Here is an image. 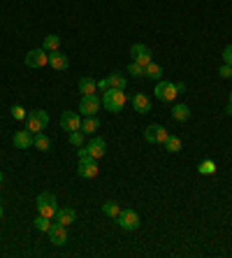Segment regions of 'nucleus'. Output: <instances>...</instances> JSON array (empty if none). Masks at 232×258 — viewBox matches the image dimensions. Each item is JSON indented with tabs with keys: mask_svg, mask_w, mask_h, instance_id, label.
<instances>
[{
	"mask_svg": "<svg viewBox=\"0 0 232 258\" xmlns=\"http://www.w3.org/2000/svg\"><path fill=\"white\" fill-rule=\"evenodd\" d=\"M9 112H12V116H14L17 121H26V116H28V112H26V109H23L21 105H14L12 109H9Z\"/></svg>",
	"mask_w": 232,
	"mask_h": 258,
	"instance_id": "c85d7f7f",
	"label": "nucleus"
},
{
	"mask_svg": "<svg viewBox=\"0 0 232 258\" xmlns=\"http://www.w3.org/2000/svg\"><path fill=\"white\" fill-rule=\"evenodd\" d=\"M0 219H2V205H0Z\"/></svg>",
	"mask_w": 232,
	"mask_h": 258,
	"instance_id": "c9c22d12",
	"label": "nucleus"
},
{
	"mask_svg": "<svg viewBox=\"0 0 232 258\" xmlns=\"http://www.w3.org/2000/svg\"><path fill=\"white\" fill-rule=\"evenodd\" d=\"M46 126H49V114H46L45 109H33V112H28L26 130H30L33 135H37V133H42Z\"/></svg>",
	"mask_w": 232,
	"mask_h": 258,
	"instance_id": "f03ea898",
	"label": "nucleus"
},
{
	"mask_svg": "<svg viewBox=\"0 0 232 258\" xmlns=\"http://www.w3.org/2000/svg\"><path fill=\"white\" fill-rule=\"evenodd\" d=\"M165 149L170 154H179L181 152V140H179L177 135H167V140H165Z\"/></svg>",
	"mask_w": 232,
	"mask_h": 258,
	"instance_id": "393cba45",
	"label": "nucleus"
},
{
	"mask_svg": "<svg viewBox=\"0 0 232 258\" xmlns=\"http://www.w3.org/2000/svg\"><path fill=\"white\" fill-rule=\"evenodd\" d=\"M49 240H51V244H56V247H63L65 242H68V226H63V223H51V228H49Z\"/></svg>",
	"mask_w": 232,
	"mask_h": 258,
	"instance_id": "1a4fd4ad",
	"label": "nucleus"
},
{
	"mask_svg": "<svg viewBox=\"0 0 232 258\" xmlns=\"http://www.w3.org/2000/svg\"><path fill=\"white\" fill-rule=\"evenodd\" d=\"M197 172H200V175H214V172H216V163H214V160H202V163L197 165Z\"/></svg>",
	"mask_w": 232,
	"mask_h": 258,
	"instance_id": "cd10ccee",
	"label": "nucleus"
},
{
	"mask_svg": "<svg viewBox=\"0 0 232 258\" xmlns=\"http://www.w3.org/2000/svg\"><path fill=\"white\" fill-rule=\"evenodd\" d=\"M61 126H63V130H68V133L81 130L79 114H77V112H63V114H61Z\"/></svg>",
	"mask_w": 232,
	"mask_h": 258,
	"instance_id": "9d476101",
	"label": "nucleus"
},
{
	"mask_svg": "<svg viewBox=\"0 0 232 258\" xmlns=\"http://www.w3.org/2000/svg\"><path fill=\"white\" fill-rule=\"evenodd\" d=\"M102 212L107 214L109 219H116V216L121 214V205H118V203H114V200H107V203L102 205Z\"/></svg>",
	"mask_w": 232,
	"mask_h": 258,
	"instance_id": "b1692460",
	"label": "nucleus"
},
{
	"mask_svg": "<svg viewBox=\"0 0 232 258\" xmlns=\"http://www.w3.org/2000/svg\"><path fill=\"white\" fill-rule=\"evenodd\" d=\"M95 91H98V81L91 79V77H81L79 79V93H84V96H95Z\"/></svg>",
	"mask_w": 232,
	"mask_h": 258,
	"instance_id": "a211bd4d",
	"label": "nucleus"
},
{
	"mask_svg": "<svg viewBox=\"0 0 232 258\" xmlns=\"http://www.w3.org/2000/svg\"><path fill=\"white\" fill-rule=\"evenodd\" d=\"M172 119H174V121H188V119H190V107L174 105L172 107Z\"/></svg>",
	"mask_w": 232,
	"mask_h": 258,
	"instance_id": "aec40b11",
	"label": "nucleus"
},
{
	"mask_svg": "<svg viewBox=\"0 0 232 258\" xmlns=\"http://www.w3.org/2000/svg\"><path fill=\"white\" fill-rule=\"evenodd\" d=\"M70 144L72 147H81V144H84V133H81V130L70 133Z\"/></svg>",
	"mask_w": 232,
	"mask_h": 258,
	"instance_id": "c756f323",
	"label": "nucleus"
},
{
	"mask_svg": "<svg viewBox=\"0 0 232 258\" xmlns=\"http://www.w3.org/2000/svg\"><path fill=\"white\" fill-rule=\"evenodd\" d=\"M23 63L28 68H45V65H49V52L46 49H30L23 56Z\"/></svg>",
	"mask_w": 232,
	"mask_h": 258,
	"instance_id": "39448f33",
	"label": "nucleus"
},
{
	"mask_svg": "<svg viewBox=\"0 0 232 258\" xmlns=\"http://www.w3.org/2000/svg\"><path fill=\"white\" fill-rule=\"evenodd\" d=\"M37 212L42 214V216H56V212H58V203H56V196H51V193H40L37 196Z\"/></svg>",
	"mask_w": 232,
	"mask_h": 258,
	"instance_id": "7ed1b4c3",
	"label": "nucleus"
},
{
	"mask_svg": "<svg viewBox=\"0 0 232 258\" xmlns=\"http://www.w3.org/2000/svg\"><path fill=\"white\" fill-rule=\"evenodd\" d=\"M230 105H232V91H230Z\"/></svg>",
	"mask_w": 232,
	"mask_h": 258,
	"instance_id": "4c0bfd02",
	"label": "nucleus"
},
{
	"mask_svg": "<svg viewBox=\"0 0 232 258\" xmlns=\"http://www.w3.org/2000/svg\"><path fill=\"white\" fill-rule=\"evenodd\" d=\"M153 93H156V98L161 100V103H172L179 96V89H177V84H172V81H158Z\"/></svg>",
	"mask_w": 232,
	"mask_h": 258,
	"instance_id": "20e7f679",
	"label": "nucleus"
},
{
	"mask_svg": "<svg viewBox=\"0 0 232 258\" xmlns=\"http://www.w3.org/2000/svg\"><path fill=\"white\" fill-rule=\"evenodd\" d=\"M12 142H14L17 149H28V147H33V133L30 130H17Z\"/></svg>",
	"mask_w": 232,
	"mask_h": 258,
	"instance_id": "dca6fc26",
	"label": "nucleus"
},
{
	"mask_svg": "<svg viewBox=\"0 0 232 258\" xmlns=\"http://www.w3.org/2000/svg\"><path fill=\"white\" fill-rule=\"evenodd\" d=\"M74 219H77V212H74L72 207H61V209L56 212V221L63 223V226H70V223H74Z\"/></svg>",
	"mask_w": 232,
	"mask_h": 258,
	"instance_id": "f3484780",
	"label": "nucleus"
},
{
	"mask_svg": "<svg viewBox=\"0 0 232 258\" xmlns=\"http://www.w3.org/2000/svg\"><path fill=\"white\" fill-rule=\"evenodd\" d=\"M33 147L40 149V152H49L51 149V140L45 133H37V135H33Z\"/></svg>",
	"mask_w": 232,
	"mask_h": 258,
	"instance_id": "4be33fe9",
	"label": "nucleus"
},
{
	"mask_svg": "<svg viewBox=\"0 0 232 258\" xmlns=\"http://www.w3.org/2000/svg\"><path fill=\"white\" fill-rule=\"evenodd\" d=\"M225 114L232 116V105H230V103H228V107H225Z\"/></svg>",
	"mask_w": 232,
	"mask_h": 258,
	"instance_id": "f704fd0d",
	"label": "nucleus"
},
{
	"mask_svg": "<svg viewBox=\"0 0 232 258\" xmlns=\"http://www.w3.org/2000/svg\"><path fill=\"white\" fill-rule=\"evenodd\" d=\"M100 107H102V100H100L98 96H84L79 103V112L84 116H95Z\"/></svg>",
	"mask_w": 232,
	"mask_h": 258,
	"instance_id": "6e6552de",
	"label": "nucleus"
},
{
	"mask_svg": "<svg viewBox=\"0 0 232 258\" xmlns=\"http://www.w3.org/2000/svg\"><path fill=\"white\" fill-rule=\"evenodd\" d=\"M0 184H2V172H0Z\"/></svg>",
	"mask_w": 232,
	"mask_h": 258,
	"instance_id": "e433bc0d",
	"label": "nucleus"
},
{
	"mask_svg": "<svg viewBox=\"0 0 232 258\" xmlns=\"http://www.w3.org/2000/svg\"><path fill=\"white\" fill-rule=\"evenodd\" d=\"M116 221H118V226L123 231H137L139 228V214L135 209H121V214L116 216Z\"/></svg>",
	"mask_w": 232,
	"mask_h": 258,
	"instance_id": "0eeeda50",
	"label": "nucleus"
},
{
	"mask_svg": "<svg viewBox=\"0 0 232 258\" xmlns=\"http://www.w3.org/2000/svg\"><path fill=\"white\" fill-rule=\"evenodd\" d=\"M128 72H130V75H135V77H144V65H139V63H130V65H128Z\"/></svg>",
	"mask_w": 232,
	"mask_h": 258,
	"instance_id": "7c9ffc66",
	"label": "nucleus"
},
{
	"mask_svg": "<svg viewBox=\"0 0 232 258\" xmlns=\"http://www.w3.org/2000/svg\"><path fill=\"white\" fill-rule=\"evenodd\" d=\"M49 65L54 68V70H58V72H63V70H68V65H70V61H68V56L63 52H49Z\"/></svg>",
	"mask_w": 232,
	"mask_h": 258,
	"instance_id": "4468645a",
	"label": "nucleus"
},
{
	"mask_svg": "<svg viewBox=\"0 0 232 258\" xmlns=\"http://www.w3.org/2000/svg\"><path fill=\"white\" fill-rule=\"evenodd\" d=\"M98 160L95 158H86V160H79V168H77V172H79L81 179H93L98 177Z\"/></svg>",
	"mask_w": 232,
	"mask_h": 258,
	"instance_id": "9b49d317",
	"label": "nucleus"
},
{
	"mask_svg": "<svg viewBox=\"0 0 232 258\" xmlns=\"http://www.w3.org/2000/svg\"><path fill=\"white\" fill-rule=\"evenodd\" d=\"M218 75H221V77H225V79H232V65H228V63H225L223 68L218 70Z\"/></svg>",
	"mask_w": 232,
	"mask_h": 258,
	"instance_id": "2f4dec72",
	"label": "nucleus"
},
{
	"mask_svg": "<svg viewBox=\"0 0 232 258\" xmlns=\"http://www.w3.org/2000/svg\"><path fill=\"white\" fill-rule=\"evenodd\" d=\"M133 107H135V112H139V114H149L151 112V100H149L146 93H135Z\"/></svg>",
	"mask_w": 232,
	"mask_h": 258,
	"instance_id": "2eb2a0df",
	"label": "nucleus"
},
{
	"mask_svg": "<svg viewBox=\"0 0 232 258\" xmlns=\"http://www.w3.org/2000/svg\"><path fill=\"white\" fill-rule=\"evenodd\" d=\"M33 223H35L37 231H42V232H49V228H51V219H49V216H42V214H40Z\"/></svg>",
	"mask_w": 232,
	"mask_h": 258,
	"instance_id": "bb28decb",
	"label": "nucleus"
},
{
	"mask_svg": "<svg viewBox=\"0 0 232 258\" xmlns=\"http://www.w3.org/2000/svg\"><path fill=\"white\" fill-rule=\"evenodd\" d=\"M98 89L102 91V93H105L107 89H112V86H109V79H100V81H98Z\"/></svg>",
	"mask_w": 232,
	"mask_h": 258,
	"instance_id": "72a5a7b5",
	"label": "nucleus"
},
{
	"mask_svg": "<svg viewBox=\"0 0 232 258\" xmlns=\"http://www.w3.org/2000/svg\"><path fill=\"white\" fill-rule=\"evenodd\" d=\"M86 149H89V156H91V158L98 160V158H102V156L107 154V142H105L102 137H93Z\"/></svg>",
	"mask_w": 232,
	"mask_h": 258,
	"instance_id": "ddd939ff",
	"label": "nucleus"
},
{
	"mask_svg": "<svg viewBox=\"0 0 232 258\" xmlns=\"http://www.w3.org/2000/svg\"><path fill=\"white\" fill-rule=\"evenodd\" d=\"M107 79H109V86H112V89L125 91V86H128V79H125V77H123V75H121L118 70H116V72H112V75H109Z\"/></svg>",
	"mask_w": 232,
	"mask_h": 258,
	"instance_id": "6ab92c4d",
	"label": "nucleus"
},
{
	"mask_svg": "<svg viewBox=\"0 0 232 258\" xmlns=\"http://www.w3.org/2000/svg\"><path fill=\"white\" fill-rule=\"evenodd\" d=\"M223 61L228 63V65H232V45L225 47V52H223Z\"/></svg>",
	"mask_w": 232,
	"mask_h": 258,
	"instance_id": "473e14b6",
	"label": "nucleus"
},
{
	"mask_svg": "<svg viewBox=\"0 0 232 258\" xmlns=\"http://www.w3.org/2000/svg\"><path fill=\"white\" fill-rule=\"evenodd\" d=\"M58 45H61V37L58 35H46L45 42H42V49H46V52H56Z\"/></svg>",
	"mask_w": 232,
	"mask_h": 258,
	"instance_id": "a878e982",
	"label": "nucleus"
},
{
	"mask_svg": "<svg viewBox=\"0 0 232 258\" xmlns=\"http://www.w3.org/2000/svg\"><path fill=\"white\" fill-rule=\"evenodd\" d=\"M130 53H133V58H135V63H139V65H149L151 63V49L146 45H133V49H130Z\"/></svg>",
	"mask_w": 232,
	"mask_h": 258,
	"instance_id": "f8f14e48",
	"label": "nucleus"
},
{
	"mask_svg": "<svg viewBox=\"0 0 232 258\" xmlns=\"http://www.w3.org/2000/svg\"><path fill=\"white\" fill-rule=\"evenodd\" d=\"M167 130H165V126L161 124H151L146 126V130H144V137H146V142L149 144H165V140H167Z\"/></svg>",
	"mask_w": 232,
	"mask_h": 258,
	"instance_id": "423d86ee",
	"label": "nucleus"
},
{
	"mask_svg": "<svg viewBox=\"0 0 232 258\" xmlns=\"http://www.w3.org/2000/svg\"><path fill=\"white\" fill-rule=\"evenodd\" d=\"M125 93L118 89H107L105 93H102V107L107 109V112H112V114H116V112H121L125 105Z\"/></svg>",
	"mask_w": 232,
	"mask_h": 258,
	"instance_id": "f257e3e1",
	"label": "nucleus"
},
{
	"mask_svg": "<svg viewBox=\"0 0 232 258\" xmlns=\"http://www.w3.org/2000/svg\"><path fill=\"white\" fill-rule=\"evenodd\" d=\"M144 77H149V79H156V81H161L162 77V68L158 65V63H149L146 68H144Z\"/></svg>",
	"mask_w": 232,
	"mask_h": 258,
	"instance_id": "5701e85b",
	"label": "nucleus"
},
{
	"mask_svg": "<svg viewBox=\"0 0 232 258\" xmlns=\"http://www.w3.org/2000/svg\"><path fill=\"white\" fill-rule=\"evenodd\" d=\"M98 128H100V119H95V116H86V119L81 121V133L93 135Z\"/></svg>",
	"mask_w": 232,
	"mask_h": 258,
	"instance_id": "412c9836",
	"label": "nucleus"
}]
</instances>
